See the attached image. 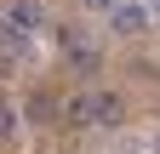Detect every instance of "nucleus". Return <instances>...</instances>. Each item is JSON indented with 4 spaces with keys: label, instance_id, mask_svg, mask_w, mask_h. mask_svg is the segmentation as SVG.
Returning a JSON list of instances; mask_svg holds the SVG:
<instances>
[{
    "label": "nucleus",
    "instance_id": "1",
    "mask_svg": "<svg viewBox=\"0 0 160 154\" xmlns=\"http://www.w3.org/2000/svg\"><path fill=\"white\" fill-rule=\"evenodd\" d=\"M63 126H97V91H74L63 103Z\"/></svg>",
    "mask_w": 160,
    "mask_h": 154
},
{
    "label": "nucleus",
    "instance_id": "2",
    "mask_svg": "<svg viewBox=\"0 0 160 154\" xmlns=\"http://www.w3.org/2000/svg\"><path fill=\"white\" fill-rule=\"evenodd\" d=\"M143 23H149V6H126V0H120V6L109 12V29L114 34H143Z\"/></svg>",
    "mask_w": 160,
    "mask_h": 154
},
{
    "label": "nucleus",
    "instance_id": "3",
    "mask_svg": "<svg viewBox=\"0 0 160 154\" xmlns=\"http://www.w3.org/2000/svg\"><path fill=\"white\" fill-rule=\"evenodd\" d=\"M6 23H17V29H40V23H46V12H40L34 6V0H6Z\"/></svg>",
    "mask_w": 160,
    "mask_h": 154
},
{
    "label": "nucleus",
    "instance_id": "4",
    "mask_svg": "<svg viewBox=\"0 0 160 154\" xmlns=\"http://www.w3.org/2000/svg\"><path fill=\"white\" fill-rule=\"evenodd\" d=\"M23 51H29V34L17 29V23L0 17V57H23Z\"/></svg>",
    "mask_w": 160,
    "mask_h": 154
},
{
    "label": "nucleus",
    "instance_id": "5",
    "mask_svg": "<svg viewBox=\"0 0 160 154\" xmlns=\"http://www.w3.org/2000/svg\"><path fill=\"white\" fill-rule=\"evenodd\" d=\"M120 114H126V103L114 91H97V126H120Z\"/></svg>",
    "mask_w": 160,
    "mask_h": 154
},
{
    "label": "nucleus",
    "instance_id": "6",
    "mask_svg": "<svg viewBox=\"0 0 160 154\" xmlns=\"http://www.w3.org/2000/svg\"><path fill=\"white\" fill-rule=\"evenodd\" d=\"M17 120H23V114H17L6 97H0V143H12V131H17Z\"/></svg>",
    "mask_w": 160,
    "mask_h": 154
},
{
    "label": "nucleus",
    "instance_id": "7",
    "mask_svg": "<svg viewBox=\"0 0 160 154\" xmlns=\"http://www.w3.org/2000/svg\"><path fill=\"white\" fill-rule=\"evenodd\" d=\"M69 63H74L80 74H92V69H97V51H86V46H69Z\"/></svg>",
    "mask_w": 160,
    "mask_h": 154
},
{
    "label": "nucleus",
    "instance_id": "8",
    "mask_svg": "<svg viewBox=\"0 0 160 154\" xmlns=\"http://www.w3.org/2000/svg\"><path fill=\"white\" fill-rule=\"evenodd\" d=\"M29 114H34V120H46V114H52V91H34V97H29Z\"/></svg>",
    "mask_w": 160,
    "mask_h": 154
},
{
    "label": "nucleus",
    "instance_id": "9",
    "mask_svg": "<svg viewBox=\"0 0 160 154\" xmlns=\"http://www.w3.org/2000/svg\"><path fill=\"white\" fill-rule=\"evenodd\" d=\"M80 6H86V12H114L120 0H80Z\"/></svg>",
    "mask_w": 160,
    "mask_h": 154
},
{
    "label": "nucleus",
    "instance_id": "10",
    "mask_svg": "<svg viewBox=\"0 0 160 154\" xmlns=\"http://www.w3.org/2000/svg\"><path fill=\"white\" fill-rule=\"evenodd\" d=\"M6 74H12V57H0V80H6Z\"/></svg>",
    "mask_w": 160,
    "mask_h": 154
},
{
    "label": "nucleus",
    "instance_id": "11",
    "mask_svg": "<svg viewBox=\"0 0 160 154\" xmlns=\"http://www.w3.org/2000/svg\"><path fill=\"white\" fill-rule=\"evenodd\" d=\"M149 12H154V17H160V0H149Z\"/></svg>",
    "mask_w": 160,
    "mask_h": 154
},
{
    "label": "nucleus",
    "instance_id": "12",
    "mask_svg": "<svg viewBox=\"0 0 160 154\" xmlns=\"http://www.w3.org/2000/svg\"><path fill=\"white\" fill-rule=\"evenodd\" d=\"M154 148H160V137H154Z\"/></svg>",
    "mask_w": 160,
    "mask_h": 154
}]
</instances>
